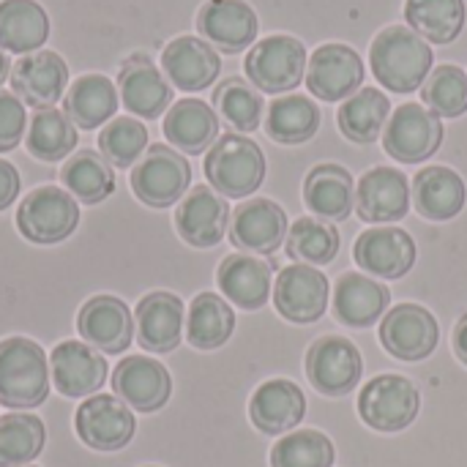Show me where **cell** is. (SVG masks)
<instances>
[{"mask_svg":"<svg viewBox=\"0 0 467 467\" xmlns=\"http://www.w3.org/2000/svg\"><path fill=\"white\" fill-rule=\"evenodd\" d=\"M454 350H457V358L467 367V315L454 328Z\"/></svg>","mask_w":467,"mask_h":467,"instance_id":"cell-48","label":"cell"},{"mask_svg":"<svg viewBox=\"0 0 467 467\" xmlns=\"http://www.w3.org/2000/svg\"><path fill=\"white\" fill-rule=\"evenodd\" d=\"M8 71H11V63H8V55L0 49V85L5 82V77H8Z\"/></svg>","mask_w":467,"mask_h":467,"instance_id":"cell-49","label":"cell"},{"mask_svg":"<svg viewBox=\"0 0 467 467\" xmlns=\"http://www.w3.org/2000/svg\"><path fill=\"white\" fill-rule=\"evenodd\" d=\"M77 224L79 205L68 192L57 186L33 189L16 213V227L30 244H60L77 230Z\"/></svg>","mask_w":467,"mask_h":467,"instance_id":"cell-7","label":"cell"},{"mask_svg":"<svg viewBox=\"0 0 467 467\" xmlns=\"http://www.w3.org/2000/svg\"><path fill=\"white\" fill-rule=\"evenodd\" d=\"M227 222H230L227 200L208 186H194L183 197V202L178 205V213H175L178 235L189 246H197V249L216 246L227 233Z\"/></svg>","mask_w":467,"mask_h":467,"instance_id":"cell-21","label":"cell"},{"mask_svg":"<svg viewBox=\"0 0 467 467\" xmlns=\"http://www.w3.org/2000/svg\"><path fill=\"white\" fill-rule=\"evenodd\" d=\"M161 68L170 85L186 93L205 90L216 82L222 71V60L216 49L197 36H178L161 52Z\"/></svg>","mask_w":467,"mask_h":467,"instance_id":"cell-19","label":"cell"},{"mask_svg":"<svg viewBox=\"0 0 467 467\" xmlns=\"http://www.w3.org/2000/svg\"><path fill=\"white\" fill-rule=\"evenodd\" d=\"M364 82L361 55L348 44H323L306 66V88L323 101H342L358 93Z\"/></svg>","mask_w":467,"mask_h":467,"instance_id":"cell-12","label":"cell"},{"mask_svg":"<svg viewBox=\"0 0 467 467\" xmlns=\"http://www.w3.org/2000/svg\"><path fill=\"white\" fill-rule=\"evenodd\" d=\"M213 107L235 131H254L265 109L263 96L241 77H230L213 90Z\"/></svg>","mask_w":467,"mask_h":467,"instance_id":"cell-42","label":"cell"},{"mask_svg":"<svg viewBox=\"0 0 467 467\" xmlns=\"http://www.w3.org/2000/svg\"><path fill=\"white\" fill-rule=\"evenodd\" d=\"M364 372L358 348L345 337H323L306 353V378L326 397L350 394Z\"/></svg>","mask_w":467,"mask_h":467,"instance_id":"cell-10","label":"cell"},{"mask_svg":"<svg viewBox=\"0 0 467 467\" xmlns=\"http://www.w3.org/2000/svg\"><path fill=\"white\" fill-rule=\"evenodd\" d=\"M391 304V290L369 276L345 274L337 282L334 293V315L339 323L350 328H369L380 320V315Z\"/></svg>","mask_w":467,"mask_h":467,"instance_id":"cell-28","label":"cell"},{"mask_svg":"<svg viewBox=\"0 0 467 467\" xmlns=\"http://www.w3.org/2000/svg\"><path fill=\"white\" fill-rule=\"evenodd\" d=\"M118 90L123 99V107L137 118H159L170 101H172V85L170 79L153 66L148 55H131L123 60L118 74Z\"/></svg>","mask_w":467,"mask_h":467,"instance_id":"cell-20","label":"cell"},{"mask_svg":"<svg viewBox=\"0 0 467 467\" xmlns=\"http://www.w3.org/2000/svg\"><path fill=\"white\" fill-rule=\"evenodd\" d=\"M287 213L274 200L244 202L230 224V241L254 254H274L287 241Z\"/></svg>","mask_w":467,"mask_h":467,"instance_id":"cell-23","label":"cell"},{"mask_svg":"<svg viewBox=\"0 0 467 467\" xmlns=\"http://www.w3.org/2000/svg\"><path fill=\"white\" fill-rule=\"evenodd\" d=\"M424 104L438 118H460L467 112V74L454 63H443L430 71L427 82L421 85Z\"/></svg>","mask_w":467,"mask_h":467,"instance_id":"cell-43","label":"cell"},{"mask_svg":"<svg viewBox=\"0 0 467 467\" xmlns=\"http://www.w3.org/2000/svg\"><path fill=\"white\" fill-rule=\"evenodd\" d=\"M66 82H68V66L52 49L27 52L11 68L14 93L33 109H47L55 101H60Z\"/></svg>","mask_w":467,"mask_h":467,"instance_id":"cell-15","label":"cell"},{"mask_svg":"<svg viewBox=\"0 0 467 467\" xmlns=\"http://www.w3.org/2000/svg\"><path fill=\"white\" fill-rule=\"evenodd\" d=\"M134 331L142 350L172 353L183 337V301L172 293H150L134 309Z\"/></svg>","mask_w":467,"mask_h":467,"instance_id":"cell-25","label":"cell"},{"mask_svg":"<svg viewBox=\"0 0 467 467\" xmlns=\"http://www.w3.org/2000/svg\"><path fill=\"white\" fill-rule=\"evenodd\" d=\"M356 208L364 222L383 224L405 219L410 211V189L408 178L394 167H375L358 181Z\"/></svg>","mask_w":467,"mask_h":467,"instance_id":"cell-24","label":"cell"},{"mask_svg":"<svg viewBox=\"0 0 467 467\" xmlns=\"http://www.w3.org/2000/svg\"><path fill=\"white\" fill-rule=\"evenodd\" d=\"M44 443L47 430L38 416H0V467H25L44 451Z\"/></svg>","mask_w":467,"mask_h":467,"instance_id":"cell-40","label":"cell"},{"mask_svg":"<svg viewBox=\"0 0 467 467\" xmlns=\"http://www.w3.org/2000/svg\"><path fill=\"white\" fill-rule=\"evenodd\" d=\"M389 118H391V101L378 88H361L339 107L337 115L339 131L358 145H369L380 140Z\"/></svg>","mask_w":467,"mask_h":467,"instance_id":"cell-34","label":"cell"},{"mask_svg":"<svg viewBox=\"0 0 467 467\" xmlns=\"http://www.w3.org/2000/svg\"><path fill=\"white\" fill-rule=\"evenodd\" d=\"M60 178H63V186L68 189V194L85 205H96L115 192L112 164L96 150H79V153L68 156Z\"/></svg>","mask_w":467,"mask_h":467,"instance_id":"cell-39","label":"cell"},{"mask_svg":"<svg viewBox=\"0 0 467 467\" xmlns=\"http://www.w3.org/2000/svg\"><path fill=\"white\" fill-rule=\"evenodd\" d=\"M197 30L211 47L235 55L254 44L260 22L246 0H208L197 14Z\"/></svg>","mask_w":467,"mask_h":467,"instance_id":"cell-18","label":"cell"},{"mask_svg":"<svg viewBox=\"0 0 467 467\" xmlns=\"http://www.w3.org/2000/svg\"><path fill=\"white\" fill-rule=\"evenodd\" d=\"M369 63L383 88L394 93H413L432 71V49L416 30L391 25L375 36Z\"/></svg>","mask_w":467,"mask_h":467,"instance_id":"cell-1","label":"cell"},{"mask_svg":"<svg viewBox=\"0 0 467 467\" xmlns=\"http://www.w3.org/2000/svg\"><path fill=\"white\" fill-rule=\"evenodd\" d=\"M235 331V312L233 306L213 296L202 293L192 301L186 317V339L197 350H216L222 348Z\"/></svg>","mask_w":467,"mask_h":467,"instance_id":"cell-35","label":"cell"},{"mask_svg":"<svg viewBox=\"0 0 467 467\" xmlns=\"http://www.w3.org/2000/svg\"><path fill=\"white\" fill-rule=\"evenodd\" d=\"M244 68L263 93H287L306 74V47L293 36H268L249 49Z\"/></svg>","mask_w":467,"mask_h":467,"instance_id":"cell-5","label":"cell"},{"mask_svg":"<svg viewBox=\"0 0 467 467\" xmlns=\"http://www.w3.org/2000/svg\"><path fill=\"white\" fill-rule=\"evenodd\" d=\"M276 312L290 323H315L328 306V279L315 265H287L274 285Z\"/></svg>","mask_w":467,"mask_h":467,"instance_id":"cell-13","label":"cell"},{"mask_svg":"<svg viewBox=\"0 0 467 467\" xmlns=\"http://www.w3.org/2000/svg\"><path fill=\"white\" fill-rule=\"evenodd\" d=\"M306 208L326 222H345L356 208L353 175L339 164H317L304 183Z\"/></svg>","mask_w":467,"mask_h":467,"instance_id":"cell-27","label":"cell"},{"mask_svg":"<svg viewBox=\"0 0 467 467\" xmlns=\"http://www.w3.org/2000/svg\"><path fill=\"white\" fill-rule=\"evenodd\" d=\"M219 287L230 304L254 312L271 298V265L249 254H230L219 265Z\"/></svg>","mask_w":467,"mask_h":467,"instance_id":"cell-30","label":"cell"},{"mask_svg":"<svg viewBox=\"0 0 467 467\" xmlns=\"http://www.w3.org/2000/svg\"><path fill=\"white\" fill-rule=\"evenodd\" d=\"M25 145L41 161H60L77 148V126L63 109H36L25 131Z\"/></svg>","mask_w":467,"mask_h":467,"instance_id":"cell-37","label":"cell"},{"mask_svg":"<svg viewBox=\"0 0 467 467\" xmlns=\"http://www.w3.org/2000/svg\"><path fill=\"white\" fill-rule=\"evenodd\" d=\"M413 197L424 219L446 222L465 208V181L449 167H424L413 181Z\"/></svg>","mask_w":467,"mask_h":467,"instance_id":"cell-31","label":"cell"},{"mask_svg":"<svg viewBox=\"0 0 467 467\" xmlns=\"http://www.w3.org/2000/svg\"><path fill=\"white\" fill-rule=\"evenodd\" d=\"M77 331L85 345L96 348L99 353L118 356L129 350L134 339V317L129 306L115 296H96L85 301L77 315Z\"/></svg>","mask_w":467,"mask_h":467,"instance_id":"cell-16","label":"cell"},{"mask_svg":"<svg viewBox=\"0 0 467 467\" xmlns=\"http://www.w3.org/2000/svg\"><path fill=\"white\" fill-rule=\"evenodd\" d=\"M339 252V233L326 219H298L287 233V254L293 263L304 265H326Z\"/></svg>","mask_w":467,"mask_h":467,"instance_id":"cell-41","label":"cell"},{"mask_svg":"<svg viewBox=\"0 0 467 467\" xmlns=\"http://www.w3.org/2000/svg\"><path fill=\"white\" fill-rule=\"evenodd\" d=\"M421 408L419 389L402 375H380L369 380L358 397V416L378 432L408 430Z\"/></svg>","mask_w":467,"mask_h":467,"instance_id":"cell-6","label":"cell"},{"mask_svg":"<svg viewBox=\"0 0 467 467\" xmlns=\"http://www.w3.org/2000/svg\"><path fill=\"white\" fill-rule=\"evenodd\" d=\"M443 120L424 104H402L383 129V148L402 164H421L438 153Z\"/></svg>","mask_w":467,"mask_h":467,"instance_id":"cell-8","label":"cell"},{"mask_svg":"<svg viewBox=\"0 0 467 467\" xmlns=\"http://www.w3.org/2000/svg\"><path fill=\"white\" fill-rule=\"evenodd\" d=\"M118 109V90L104 74H85L79 77L66 99H63V112L71 118L77 129H99L107 123Z\"/></svg>","mask_w":467,"mask_h":467,"instance_id":"cell-33","label":"cell"},{"mask_svg":"<svg viewBox=\"0 0 467 467\" xmlns=\"http://www.w3.org/2000/svg\"><path fill=\"white\" fill-rule=\"evenodd\" d=\"M49 397V364L44 350L25 337L0 342V405L11 410L38 408Z\"/></svg>","mask_w":467,"mask_h":467,"instance_id":"cell-2","label":"cell"},{"mask_svg":"<svg viewBox=\"0 0 467 467\" xmlns=\"http://www.w3.org/2000/svg\"><path fill=\"white\" fill-rule=\"evenodd\" d=\"M112 391L137 413H156L172 394V380L164 364L148 356H129L112 372Z\"/></svg>","mask_w":467,"mask_h":467,"instance_id":"cell-14","label":"cell"},{"mask_svg":"<svg viewBox=\"0 0 467 467\" xmlns=\"http://www.w3.org/2000/svg\"><path fill=\"white\" fill-rule=\"evenodd\" d=\"M353 257L380 279H400L416 263V241L402 227H375L358 235Z\"/></svg>","mask_w":467,"mask_h":467,"instance_id":"cell-22","label":"cell"},{"mask_svg":"<svg viewBox=\"0 0 467 467\" xmlns=\"http://www.w3.org/2000/svg\"><path fill=\"white\" fill-rule=\"evenodd\" d=\"M49 36V16L36 0H0V49L27 55Z\"/></svg>","mask_w":467,"mask_h":467,"instance_id":"cell-32","label":"cell"},{"mask_svg":"<svg viewBox=\"0 0 467 467\" xmlns=\"http://www.w3.org/2000/svg\"><path fill=\"white\" fill-rule=\"evenodd\" d=\"M465 0H408L405 19L424 41L451 44L465 27Z\"/></svg>","mask_w":467,"mask_h":467,"instance_id":"cell-38","label":"cell"},{"mask_svg":"<svg viewBox=\"0 0 467 467\" xmlns=\"http://www.w3.org/2000/svg\"><path fill=\"white\" fill-rule=\"evenodd\" d=\"M164 137L181 153H205L219 140V118L200 99H181L164 118Z\"/></svg>","mask_w":467,"mask_h":467,"instance_id":"cell-29","label":"cell"},{"mask_svg":"<svg viewBox=\"0 0 467 467\" xmlns=\"http://www.w3.org/2000/svg\"><path fill=\"white\" fill-rule=\"evenodd\" d=\"M438 339H441L438 320L432 317L430 309L419 304H400L380 323V342L400 361L430 358L438 348Z\"/></svg>","mask_w":467,"mask_h":467,"instance_id":"cell-11","label":"cell"},{"mask_svg":"<svg viewBox=\"0 0 467 467\" xmlns=\"http://www.w3.org/2000/svg\"><path fill=\"white\" fill-rule=\"evenodd\" d=\"M74 427L79 441L93 451H120L131 443L137 432L131 408L112 394L88 397L77 408Z\"/></svg>","mask_w":467,"mask_h":467,"instance_id":"cell-9","label":"cell"},{"mask_svg":"<svg viewBox=\"0 0 467 467\" xmlns=\"http://www.w3.org/2000/svg\"><path fill=\"white\" fill-rule=\"evenodd\" d=\"M192 183V164L167 145H150L131 170V192L150 208H170Z\"/></svg>","mask_w":467,"mask_h":467,"instance_id":"cell-4","label":"cell"},{"mask_svg":"<svg viewBox=\"0 0 467 467\" xmlns=\"http://www.w3.org/2000/svg\"><path fill=\"white\" fill-rule=\"evenodd\" d=\"M49 375L63 397L88 400L107 380V358L85 342H60L49 356Z\"/></svg>","mask_w":467,"mask_h":467,"instance_id":"cell-17","label":"cell"},{"mask_svg":"<svg viewBox=\"0 0 467 467\" xmlns=\"http://www.w3.org/2000/svg\"><path fill=\"white\" fill-rule=\"evenodd\" d=\"M306 413V397L293 380H268L263 383L252 402H249V416L252 424L263 435H282L296 430L304 421Z\"/></svg>","mask_w":467,"mask_h":467,"instance_id":"cell-26","label":"cell"},{"mask_svg":"<svg viewBox=\"0 0 467 467\" xmlns=\"http://www.w3.org/2000/svg\"><path fill=\"white\" fill-rule=\"evenodd\" d=\"M19 194V172L11 161L0 159V211H5Z\"/></svg>","mask_w":467,"mask_h":467,"instance_id":"cell-47","label":"cell"},{"mask_svg":"<svg viewBox=\"0 0 467 467\" xmlns=\"http://www.w3.org/2000/svg\"><path fill=\"white\" fill-rule=\"evenodd\" d=\"M25 131H27L25 101L14 90L0 88V153L16 148Z\"/></svg>","mask_w":467,"mask_h":467,"instance_id":"cell-46","label":"cell"},{"mask_svg":"<svg viewBox=\"0 0 467 467\" xmlns=\"http://www.w3.org/2000/svg\"><path fill=\"white\" fill-rule=\"evenodd\" d=\"M334 443L317 430H301L282 438L271 451V467H331Z\"/></svg>","mask_w":467,"mask_h":467,"instance_id":"cell-44","label":"cell"},{"mask_svg":"<svg viewBox=\"0 0 467 467\" xmlns=\"http://www.w3.org/2000/svg\"><path fill=\"white\" fill-rule=\"evenodd\" d=\"M205 178L222 197H249L265 178V156L254 140L222 134L205 153Z\"/></svg>","mask_w":467,"mask_h":467,"instance_id":"cell-3","label":"cell"},{"mask_svg":"<svg viewBox=\"0 0 467 467\" xmlns=\"http://www.w3.org/2000/svg\"><path fill=\"white\" fill-rule=\"evenodd\" d=\"M320 129V109L309 96H282L271 101L268 118H265V131L271 140L282 145H301L312 140Z\"/></svg>","mask_w":467,"mask_h":467,"instance_id":"cell-36","label":"cell"},{"mask_svg":"<svg viewBox=\"0 0 467 467\" xmlns=\"http://www.w3.org/2000/svg\"><path fill=\"white\" fill-rule=\"evenodd\" d=\"M99 148L101 156L112 164V167H131L140 161V156L148 148V129L137 120V118H112L104 131L99 134Z\"/></svg>","mask_w":467,"mask_h":467,"instance_id":"cell-45","label":"cell"}]
</instances>
